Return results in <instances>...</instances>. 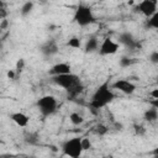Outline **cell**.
Instances as JSON below:
<instances>
[{
  "label": "cell",
  "mask_w": 158,
  "mask_h": 158,
  "mask_svg": "<svg viewBox=\"0 0 158 158\" xmlns=\"http://www.w3.org/2000/svg\"><path fill=\"white\" fill-rule=\"evenodd\" d=\"M52 81L57 86L65 90L68 93L69 98H77L84 89L79 75H77L74 73H68V74H63V75L52 77Z\"/></svg>",
  "instance_id": "cell-1"
},
{
  "label": "cell",
  "mask_w": 158,
  "mask_h": 158,
  "mask_svg": "<svg viewBox=\"0 0 158 158\" xmlns=\"http://www.w3.org/2000/svg\"><path fill=\"white\" fill-rule=\"evenodd\" d=\"M115 98H116V94H115L111 84L109 83V80H106V81L101 83L93 93L91 100H90V106L94 110H100V109L107 106L110 102H112Z\"/></svg>",
  "instance_id": "cell-2"
},
{
  "label": "cell",
  "mask_w": 158,
  "mask_h": 158,
  "mask_svg": "<svg viewBox=\"0 0 158 158\" xmlns=\"http://www.w3.org/2000/svg\"><path fill=\"white\" fill-rule=\"evenodd\" d=\"M73 20L78 26L86 27V26H90L95 22V15H94L93 10L89 6H86L84 4H80L74 10Z\"/></svg>",
  "instance_id": "cell-3"
},
{
  "label": "cell",
  "mask_w": 158,
  "mask_h": 158,
  "mask_svg": "<svg viewBox=\"0 0 158 158\" xmlns=\"http://www.w3.org/2000/svg\"><path fill=\"white\" fill-rule=\"evenodd\" d=\"M62 153L68 158H81L84 153L83 143L80 137H73L67 139L62 144Z\"/></svg>",
  "instance_id": "cell-4"
},
{
  "label": "cell",
  "mask_w": 158,
  "mask_h": 158,
  "mask_svg": "<svg viewBox=\"0 0 158 158\" xmlns=\"http://www.w3.org/2000/svg\"><path fill=\"white\" fill-rule=\"evenodd\" d=\"M37 109L43 117L52 116L58 109V101L53 95H43L37 100Z\"/></svg>",
  "instance_id": "cell-5"
},
{
  "label": "cell",
  "mask_w": 158,
  "mask_h": 158,
  "mask_svg": "<svg viewBox=\"0 0 158 158\" xmlns=\"http://www.w3.org/2000/svg\"><path fill=\"white\" fill-rule=\"evenodd\" d=\"M136 10L142 14L144 17L149 19L152 17L157 10H158V2L154 1V0H143V1H139L137 5H136Z\"/></svg>",
  "instance_id": "cell-6"
},
{
  "label": "cell",
  "mask_w": 158,
  "mask_h": 158,
  "mask_svg": "<svg viewBox=\"0 0 158 158\" xmlns=\"http://www.w3.org/2000/svg\"><path fill=\"white\" fill-rule=\"evenodd\" d=\"M118 48H120L118 42H116L111 37H106L100 42V47H99L98 52L101 56H112L118 51Z\"/></svg>",
  "instance_id": "cell-7"
},
{
  "label": "cell",
  "mask_w": 158,
  "mask_h": 158,
  "mask_svg": "<svg viewBox=\"0 0 158 158\" xmlns=\"http://www.w3.org/2000/svg\"><path fill=\"white\" fill-rule=\"evenodd\" d=\"M111 86H112V89H115L122 94H126V95H131L136 90V84L127 79H117L116 81H114L111 84Z\"/></svg>",
  "instance_id": "cell-8"
},
{
  "label": "cell",
  "mask_w": 158,
  "mask_h": 158,
  "mask_svg": "<svg viewBox=\"0 0 158 158\" xmlns=\"http://www.w3.org/2000/svg\"><path fill=\"white\" fill-rule=\"evenodd\" d=\"M72 73V67L70 64L65 63V62H59L56 63L51 67L49 69V75L51 77H57V75H63V74H68Z\"/></svg>",
  "instance_id": "cell-9"
},
{
  "label": "cell",
  "mask_w": 158,
  "mask_h": 158,
  "mask_svg": "<svg viewBox=\"0 0 158 158\" xmlns=\"http://www.w3.org/2000/svg\"><path fill=\"white\" fill-rule=\"evenodd\" d=\"M10 120L19 127H26L30 122V117L25 112H21V111H16V112L10 114Z\"/></svg>",
  "instance_id": "cell-10"
},
{
  "label": "cell",
  "mask_w": 158,
  "mask_h": 158,
  "mask_svg": "<svg viewBox=\"0 0 158 158\" xmlns=\"http://www.w3.org/2000/svg\"><path fill=\"white\" fill-rule=\"evenodd\" d=\"M118 43L120 44H123L125 47L130 48V49H135L137 46H138V42L135 40V37L128 33V32H125V33H121L118 36Z\"/></svg>",
  "instance_id": "cell-11"
},
{
  "label": "cell",
  "mask_w": 158,
  "mask_h": 158,
  "mask_svg": "<svg viewBox=\"0 0 158 158\" xmlns=\"http://www.w3.org/2000/svg\"><path fill=\"white\" fill-rule=\"evenodd\" d=\"M41 52H42L44 56L51 57V56H53V54H56V53L58 52V47H57V44H56L54 41H48V42H46V43L41 47Z\"/></svg>",
  "instance_id": "cell-12"
},
{
  "label": "cell",
  "mask_w": 158,
  "mask_h": 158,
  "mask_svg": "<svg viewBox=\"0 0 158 158\" xmlns=\"http://www.w3.org/2000/svg\"><path fill=\"white\" fill-rule=\"evenodd\" d=\"M99 47H100V43H99V40L96 37H91L89 38L86 42H85V46H84V51L85 52H95V51H99Z\"/></svg>",
  "instance_id": "cell-13"
},
{
  "label": "cell",
  "mask_w": 158,
  "mask_h": 158,
  "mask_svg": "<svg viewBox=\"0 0 158 158\" xmlns=\"http://www.w3.org/2000/svg\"><path fill=\"white\" fill-rule=\"evenodd\" d=\"M157 118H158V110H157V109H154V107L151 106V109H148V110L144 111V120H146V121L153 122V121H156Z\"/></svg>",
  "instance_id": "cell-14"
},
{
  "label": "cell",
  "mask_w": 158,
  "mask_h": 158,
  "mask_svg": "<svg viewBox=\"0 0 158 158\" xmlns=\"http://www.w3.org/2000/svg\"><path fill=\"white\" fill-rule=\"evenodd\" d=\"M69 121H70L74 126H79V125H81V123L84 122V117H83L80 114H78V112H72V114L69 115Z\"/></svg>",
  "instance_id": "cell-15"
},
{
  "label": "cell",
  "mask_w": 158,
  "mask_h": 158,
  "mask_svg": "<svg viewBox=\"0 0 158 158\" xmlns=\"http://www.w3.org/2000/svg\"><path fill=\"white\" fill-rule=\"evenodd\" d=\"M147 26H148L149 28L158 30V10H157V12H156L152 17L148 19V21H147Z\"/></svg>",
  "instance_id": "cell-16"
},
{
  "label": "cell",
  "mask_w": 158,
  "mask_h": 158,
  "mask_svg": "<svg viewBox=\"0 0 158 158\" xmlns=\"http://www.w3.org/2000/svg\"><path fill=\"white\" fill-rule=\"evenodd\" d=\"M69 47H72V48H80L81 47V42H80V38L79 37H72V38H69V41H68V43H67Z\"/></svg>",
  "instance_id": "cell-17"
},
{
  "label": "cell",
  "mask_w": 158,
  "mask_h": 158,
  "mask_svg": "<svg viewBox=\"0 0 158 158\" xmlns=\"http://www.w3.org/2000/svg\"><path fill=\"white\" fill-rule=\"evenodd\" d=\"M32 9H33V2L27 1V2H25V4L22 5V7H21V14H22V15H27V14H30V12L32 11Z\"/></svg>",
  "instance_id": "cell-18"
},
{
  "label": "cell",
  "mask_w": 158,
  "mask_h": 158,
  "mask_svg": "<svg viewBox=\"0 0 158 158\" xmlns=\"http://www.w3.org/2000/svg\"><path fill=\"white\" fill-rule=\"evenodd\" d=\"M148 60L153 64H158V51H153L148 56Z\"/></svg>",
  "instance_id": "cell-19"
},
{
  "label": "cell",
  "mask_w": 158,
  "mask_h": 158,
  "mask_svg": "<svg viewBox=\"0 0 158 158\" xmlns=\"http://www.w3.org/2000/svg\"><path fill=\"white\" fill-rule=\"evenodd\" d=\"M81 143H83L84 151H88V149L91 148V141L89 138H81Z\"/></svg>",
  "instance_id": "cell-20"
},
{
  "label": "cell",
  "mask_w": 158,
  "mask_h": 158,
  "mask_svg": "<svg viewBox=\"0 0 158 158\" xmlns=\"http://www.w3.org/2000/svg\"><path fill=\"white\" fill-rule=\"evenodd\" d=\"M149 96H151V99H158V88L152 89L149 93Z\"/></svg>",
  "instance_id": "cell-21"
},
{
  "label": "cell",
  "mask_w": 158,
  "mask_h": 158,
  "mask_svg": "<svg viewBox=\"0 0 158 158\" xmlns=\"http://www.w3.org/2000/svg\"><path fill=\"white\" fill-rule=\"evenodd\" d=\"M106 131H107V128H106L105 126H102V125H100V126H98V127H96V132H98V133H100V135H104Z\"/></svg>",
  "instance_id": "cell-22"
},
{
  "label": "cell",
  "mask_w": 158,
  "mask_h": 158,
  "mask_svg": "<svg viewBox=\"0 0 158 158\" xmlns=\"http://www.w3.org/2000/svg\"><path fill=\"white\" fill-rule=\"evenodd\" d=\"M120 64H121L122 67H127V65L131 64V60H130V58H122L121 62H120Z\"/></svg>",
  "instance_id": "cell-23"
},
{
  "label": "cell",
  "mask_w": 158,
  "mask_h": 158,
  "mask_svg": "<svg viewBox=\"0 0 158 158\" xmlns=\"http://www.w3.org/2000/svg\"><path fill=\"white\" fill-rule=\"evenodd\" d=\"M149 105L158 110V99H151L149 100Z\"/></svg>",
  "instance_id": "cell-24"
},
{
  "label": "cell",
  "mask_w": 158,
  "mask_h": 158,
  "mask_svg": "<svg viewBox=\"0 0 158 158\" xmlns=\"http://www.w3.org/2000/svg\"><path fill=\"white\" fill-rule=\"evenodd\" d=\"M22 67H23V59H20V60L17 62V64H16V69H17V72L21 70Z\"/></svg>",
  "instance_id": "cell-25"
},
{
  "label": "cell",
  "mask_w": 158,
  "mask_h": 158,
  "mask_svg": "<svg viewBox=\"0 0 158 158\" xmlns=\"http://www.w3.org/2000/svg\"><path fill=\"white\" fill-rule=\"evenodd\" d=\"M142 128H143L142 126H136V133L141 135V132H144V130H142Z\"/></svg>",
  "instance_id": "cell-26"
},
{
  "label": "cell",
  "mask_w": 158,
  "mask_h": 158,
  "mask_svg": "<svg viewBox=\"0 0 158 158\" xmlns=\"http://www.w3.org/2000/svg\"><path fill=\"white\" fill-rule=\"evenodd\" d=\"M7 77H9V78H14V77H15V72H14V70L9 72V73H7Z\"/></svg>",
  "instance_id": "cell-27"
},
{
  "label": "cell",
  "mask_w": 158,
  "mask_h": 158,
  "mask_svg": "<svg viewBox=\"0 0 158 158\" xmlns=\"http://www.w3.org/2000/svg\"><path fill=\"white\" fill-rule=\"evenodd\" d=\"M152 154H153V156H158V147H156V148L152 151Z\"/></svg>",
  "instance_id": "cell-28"
},
{
  "label": "cell",
  "mask_w": 158,
  "mask_h": 158,
  "mask_svg": "<svg viewBox=\"0 0 158 158\" xmlns=\"http://www.w3.org/2000/svg\"><path fill=\"white\" fill-rule=\"evenodd\" d=\"M152 158H158V156H153V157H152Z\"/></svg>",
  "instance_id": "cell-29"
},
{
  "label": "cell",
  "mask_w": 158,
  "mask_h": 158,
  "mask_svg": "<svg viewBox=\"0 0 158 158\" xmlns=\"http://www.w3.org/2000/svg\"><path fill=\"white\" fill-rule=\"evenodd\" d=\"M157 84H158V75H157Z\"/></svg>",
  "instance_id": "cell-30"
}]
</instances>
